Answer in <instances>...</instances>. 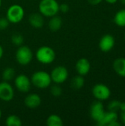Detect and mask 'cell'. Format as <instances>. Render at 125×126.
Here are the masks:
<instances>
[{
    "instance_id": "cell-1",
    "label": "cell",
    "mask_w": 125,
    "mask_h": 126,
    "mask_svg": "<svg viewBox=\"0 0 125 126\" xmlns=\"http://www.w3.org/2000/svg\"><path fill=\"white\" fill-rule=\"evenodd\" d=\"M59 6L57 0H41L38 4L39 13L45 17L51 18L58 13Z\"/></svg>"
},
{
    "instance_id": "cell-2",
    "label": "cell",
    "mask_w": 125,
    "mask_h": 126,
    "mask_svg": "<svg viewBox=\"0 0 125 126\" xmlns=\"http://www.w3.org/2000/svg\"><path fill=\"white\" fill-rule=\"evenodd\" d=\"M32 84L38 89H46L52 83L50 74L45 71H37L31 77Z\"/></svg>"
},
{
    "instance_id": "cell-3",
    "label": "cell",
    "mask_w": 125,
    "mask_h": 126,
    "mask_svg": "<svg viewBox=\"0 0 125 126\" xmlns=\"http://www.w3.org/2000/svg\"><path fill=\"white\" fill-rule=\"evenodd\" d=\"M35 55L38 61L44 65L53 63L56 57L55 50L48 46H42L39 47L36 51Z\"/></svg>"
},
{
    "instance_id": "cell-4",
    "label": "cell",
    "mask_w": 125,
    "mask_h": 126,
    "mask_svg": "<svg viewBox=\"0 0 125 126\" xmlns=\"http://www.w3.org/2000/svg\"><path fill=\"white\" fill-rule=\"evenodd\" d=\"M24 17V8L17 4H12L10 6L6 13V18L10 23L18 24L21 22Z\"/></svg>"
},
{
    "instance_id": "cell-5",
    "label": "cell",
    "mask_w": 125,
    "mask_h": 126,
    "mask_svg": "<svg viewBox=\"0 0 125 126\" xmlns=\"http://www.w3.org/2000/svg\"><path fill=\"white\" fill-rule=\"evenodd\" d=\"M32 52L28 46L21 45L18 47L15 52V59L20 65L26 66L29 64L32 61Z\"/></svg>"
},
{
    "instance_id": "cell-6",
    "label": "cell",
    "mask_w": 125,
    "mask_h": 126,
    "mask_svg": "<svg viewBox=\"0 0 125 126\" xmlns=\"http://www.w3.org/2000/svg\"><path fill=\"white\" fill-rule=\"evenodd\" d=\"M92 94L99 101H105L110 98L111 92L110 88L104 83H97L92 88Z\"/></svg>"
},
{
    "instance_id": "cell-7",
    "label": "cell",
    "mask_w": 125,
    "mask_h": 126,
    "mask_svg": "<svg viewBox=\"0 0 125 126\" xmlns=\"http://www.w3.org/2000/svg\"><path fill=\"white\" fill-rule=\"evenodd\" d=\"M50 76L52 82L56 84H61L68 79L69 72L65 66H57L52 70Z\"/></svg>"
},
{
    "instance_id": "cell-8",
    "label": "cell",
    "mask_w": 125,
    "mask_h": 126,
    "mask_svg": "<svg viewBox=\"0 0 125 126\" xmlns=\"http://www.w3.org/2000/svg\"><path fill=\"white\" fill-rule=\"evenodd\" d=\"M14 84L16 89L22 93H27L31 88V80L28 76L21 74L18 75L14 80Z\"/></svg>"
},
{
    "instance_id": "cell-9",
    "label": "cell",
    "mask_w": 125,
    "mask_h": 126,
    "mask_svg": "<svg viewBox=\"0 0 125 126\" xmlns=\"http://www.w3.org/2000/svg\"><path fill=\"white\" fill-rule=\"evenodd\" d=\"M105 108L102 101L97 100L94 102L90 107V117L96 123L99 122L105 114Z\"/></svg>"
},
{
    "instance_id": "cell-10",
    "label": "cell",
    "mask_w": 125,
    "mask_h": 126,
    "mask_svg": "<svg viewBox=\"0 0 125 126\" xmlns=\"http://www.w3.org/2000/svg\"><path fill=\"white\" fill-rule=\"evenodd\" d=\"M14 97V89L13 86L7 81L0 83V100L4 102H9Z\"/></svg>"
},
{
    "instance_id": "cell-11",
    "label": "cell",
    "mask_w": 125,
    "mask_h": 126,
    "mask_svg": "<svg viewBox=\"0 0 125 126\" xmlns=\"http://www.w3.org/2000/svg\"><path fill=\"white\" fill-rule=\"evenodd\" d=\"M115 46V38L112 35L106 34L103 35L99 43V47L104 52H110Z\"/></svg>"
},
{
    "instance_id": "cell-12",
    "label": "cell",
    "mask_w": 125,
    "mask_h": 126,
    "mask_svg": "<svg viewBox=\"0 0 125 126\" xmlns=\"http://www.w3.org/2000/svg\"><path fill=\"white\" fill-rule=\"evenodd\" d=\"M75 69L78 75L84 77L87 75L91 70V63L87 58H82L77 61Z\"/></svg>"
},
{
    "instance_id": "cell-13",
    "label": "cell",
    "mask_w": 125,
    "mask_h": 126,
    "mask_svg": "<svg viewBox=\"0 0 125 126\" xmlns=\"http://www.w3.org/2000/svg\"><path fill=\"white\" fill-rule=\"evenodd\" d=\"M41 103V97L35 93H32L28 94L24 99V104L25 106L30 109H35L38 108Z\"/></svg>"
},
{
    "instance_id": "cell-14",
    "label": "cell",
    "mask_w": 125,
    "mask_h": 126,
    "mask_svg": "<svg viewBox=\"0 0 125 126\" xmlns=\"http://www.w3.org/2000/svg\"><path fill=\"white\" fill-rule=\"evenodd\" d=\"M119 116L117 112L114 111H105L102 119L97 123V125L99 126H109L110 124L116 120H118Z\"/></svg>"
},
{
    "instance_id": "cell-15",
    "label": "cell",
    "mask_w": 125,
    "mask_h": 126,
    "mask_svg": "<svg viewBox=\"0 0 125 126\" xmlns=\"http://www.w3.org/2000/svg\"><path fill=\"white\" fill-rule=\"evenodd\" d=\"M29 24L36 29L41 28L44 24L43 16L40 13H33L29 16Z\"/></svg>"
},
{
    "instance_id": "cell-16",
    "label": "cell",
    "mask_w": 125,
    "mask_h": 126,
    "mask_svg": "<svg viewBox=\"0 0 125 126\" xmlns=\"http://www.w3.org/2000/svg\"><path fill=\"white\" fill-rule=\"evenodd\" d=\"M113 68L118 75L125 78V58L116 59L113 61Z\"/></svg>"
},
{
    "instance_id": "cell-17",
    "label": "cell",
    "mask_w": 125,
    "mask_h": 126,
    "mask_svg": "<svg viewBox=\"0 0 125 126\" xmlns=\"http://www.w3.org/2000/svg\"><path fill=\"white\" fill-rule=\"evenodd\" d=\"M63 25V21L61 17L58 16H54L50 18V20L49 21V28L52 32H57L58 31Z\"/></svg>"
},
{
    "instance_id": "cell-18",
    "label": "cell",
    "mask_w": 125,
    "mask_h": 126,
    "mask_svg": "<svg viewBox=\"0 0 125 126\" xmlns=\"http://www.w3.org/2000/svg\"><path fill=\"white\" fill-rule=\"evenodd\" d=\"M114 23L121 27H125V9H122L119 10L114 16L113 18Z\"/></svg>"
},
{
    "instance_id": "cell-19",
    "label": "cell",
    "mask_w": 125,
    "mask_h": 126,
    "mask_svg": "<svg viewBox=\"0 0 125 126\" xmlns=\"http://www.w3.org/2000/svg\"><path fill=\"white\" fill-rule=\"evenodd\" d=\"M46 125L48 126H63V122L60 116L51 114L46 119Z\"/></svg>"
},
{
    "instance_id": "cell-20",
    "label": "cell",
    "mask_w": 125,
    "mask_h": 126,
    "mask_svg": "<svg viewBox=\"0 0 125 126\" xmlns=\"http://www.w3.org/2000/svg\"><path fill=\"white\" fill-rule=\"evenodd\" d=\"M84 84H85V79L83 76L80 75L74 77L71 82V86L75 90L82 89L84 86Z\"/></svg>"
},
{
    "instance_id": "cell-21",
    "label": "cell",
    "mask_w": 125,
    "mask_h": 126,
    "mask_svg": "<svg viewBox=\"0 0 125 126\" xmlns=\"http://www.w3.org/2000/svg\"><path fill=\"white\" fill-rule=\"evenodd\" d=\"M5 124L7 126H21L22 123L20 117L15 114H11L7 117Z\"/></svg>"
},
{
    "instance_id": "cell-22",
    "label": "cell",
    "mask_w": 125,
    "mask_h": 126,
    "mask_svg": "<svg viewBox=\"0 0 125 126\" xmlns=\"http://www.w3.org/2000/svg\"><path fill=\"white\" fill-rule=\"evenodd\" d=\"M14 76H15V70L11 67L5 68L2 72V75H1L3 80L7 82L10 81L14 78Z\"/></svg>"
},
{
    "instance_id": "cell-23",
    "label": "cell",
    "mask_w": 125,
    "mask_h": 126,
    "mask_svg": "<svg viewBox=\"0 0 125 126\" xmlns=\"http://www.w3.org/2000/svg\"><path fill=\"white\" fill-rule=\"evenodd\" d=\"M11 41L14 45H15L17 47H20V46L23 45L24 38L22 35H21L19 33H14L11 36Z\"/></svg>"
},
{
    "instance_id": "cell-24",
    "label": "cell",
    "mask_w": 125,
    "mask_h": 126,
    "mask_svg": "<svg viewBox=\"0 0 125 126\" xmlns=\"http://www.w3.org/2000/svg\"><path fill=\"white\" fill-rule=\"evenodd\" d=\"M121 101L119 100H112L111 101L108 105V111H114V112H117L120 110V106H121Z\"/></svg>"
},
{
    "instance_id": "cell-25",
    "label": "cell",
    "mask_w": 125,
    "mask_h": 126,
    "mask_svg": "<svg viewBox=\"0 0 125 126\" xmlns=\"http://www.w3.org/2000/svg\"><path fill=\"white\" fill-rule=\"evenodd\" d=\"M50 92L52 96H54L55 97H58L62 94L63 90H62V88L59 86V84L55 83V85H54L51 87Z\"/></svg>"
},
{
    "instance_id": "cell-26",
    "label": "cell",
    "mask_w": 125,
    "mask_h": 126,
    "mask_svg": "<svg viewBox=\"0 0 125 126\" xmlns=\"http://www.w3.org/2000/svg\"><path fill=\"white\" fill-rule=\"evenodd\" d=\"M9 21L6 17H2L0 18V30H4L7 29L9 26Z\"/></svg>"
},
{
    "instance_id": "cell-27",
    "label": "cell",
    "mask_w": 125,
    "mask_h": 126,
    "mask_svg": "<svg viewBox=\"0 0 125 126\" xmlns=\"http://www.w3.org/2000/svg\"><path fill=\"white\" fill-rule=\"evenodd\" d=\"M59 10L63 13H67L69 10V6L66 3L60 4L59 6Z\"/></svg>"
},
{
    "instance_id": "cell-28",
    "label": "cell",
    "mask_w": 125,
    "mask_h": 126,
    "mask_svg": "<svg viewBox=\"0 0 125 126\" xmlns=\"http://www.w3.org/2000/svg\"><path fill=\"white\" fill-rule=\"evenodd\" d=\"M120 122L122 125L125 126V109L120 111Z\"/></svg>"
},
{
    "instance_id": "cell-29",
    "label": "cell",
    "mask_w": 125,
    "mask_h": 126,
    "mask_svg": "<svg viewBox=\"0 0 125 126\" xmlns=\"http://www.w3.org/2000/svg\"><path fill=\"white\" fill-rule=\"evenodd\" d=\"M103 0H88V3L92 4V5H97L99 4H100Z\"/></svg>"
},
{
    "instance_id": "cell-30",
    "label": "cell",
    "mask_w": 125,
    "mask_h": 126,
    "mask_svg": "<svg viewBox=\"0 0 125 126\" xmlns=\"http://www.w3.org/2000/svg\"><path fill=\"white\" fill-rule=\"evenodd\" d=\"M105 1L110 4H114L118 1V0H105Z\"/></svg>"
},
{
    "instance_id": "cell-31",
    "label": "cell",
    "mask_w": 125,
    "mask_h": 126,
    "mask_svg": "<svg viewBox=\"0 0 125 126\" xmlns=\"http://www.w3.org/2000/svg\"><path fill=\"white\" fill-rule=\"evenodd\" d=\"M3 54H4V49H3V47H1V45L0 44V59L2 58Z\"/></svg>"
},
{
    "instance_id": "cell-32",
    "label": "cell",
    "mask_w": 125,
    "mask_h": 126,
    "mask_svg": "<svg viewBox=\"0 0 125 126\" xmlns=\"http://www.w3.org/2000/svg\"><path fill=\"white\" fill-rule=\"evenodd\" d=\"M120 1H121V3H122V4L125 5V0H120Z\"/></svg>"
},
{
    "instance_id": "cell-33",
    "label": "cell",
    "mask_w": 125,
    "mask_h": 126,
    "mask_svg": "<svg viewBox=\"0 0 125 126\" xmlns=\"http://www.w3.org/2000/svg\"><path fill=\"white\" fill-rule=\"evenodd\" d=\"M1 117V109H0V119Z\"/></svg>"
},
{
    "instance_id": "cell-34",
    "label": "cell",
    "mask_w": 125,
    "mask_h": 126,
    "mask_svg": "<svg viewBox=\"0 0 125 126\" xmlns=\"http://www.w3.org/2000/svg\"><path fill=\"white\" fill-rule=\"evenodd\" d=\"M1 3H2V1L0 0V8H1Z\"/></svg>"
},
{
    "instance_id": "cell-35",
    "label": "cell",
    "mask_w": 125,
    "mask_h": 126,
    "mask_svg": "<svg viewBox=\"0 0 125 126\" xmlns=\"http://www.w3.org/2000/svg\"></svg>"
}]
</instances>
